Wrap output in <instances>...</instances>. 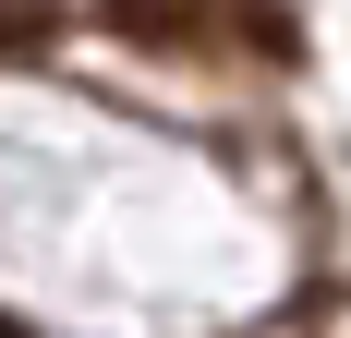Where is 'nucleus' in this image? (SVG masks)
Here are the masks:
<instances>
[{"mask_svg":"<svg viewBox=\"0 0 351 338\" xmlns=\"http://www.w3.org/2000/svg\"><path fill=\"white\" fill-rule=\"evenodd\" d=\"M49 36V0H0V49H36Z\"/></svg>","mask_w":351,"mask_h":338,"instance_id":"nucleus-1","label":"nucleus"}]
</instances>
